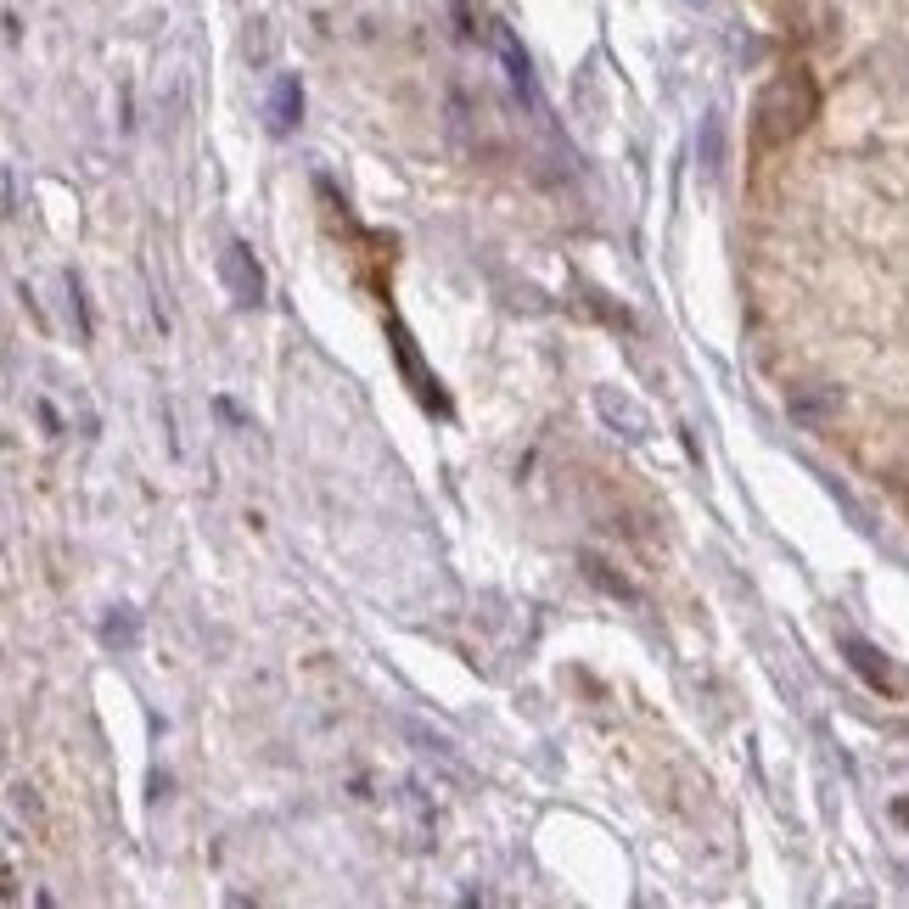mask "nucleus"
<instances>
[{"label": "nucleus", "instance_id": "4", "mask_svg": "<svg viewBox=\"0 0 909 909\" xmlns=\"http://www.w3.org/2000/svg\"><path fill=\"white\" fill-rule=\"evenodd\" d=\"M601 410L624 421V427H629V439H640V433H646V416H640V410H629V405L617 399V394H601Z\"/></svg>", "mask_w": 909, "mask_h": 909}, {"label": "nucleus", "instance_id": "2", "mask_svg": "<svg viewBox=\"0 0 909 909\" xmlns=\"http://www.w3.org/2000/svg\"><path fill=\"white\" fill-rule=\"evenodd\" d=\"M219 270H225V286H230V298H236V304H259L264 275H259V264H253V253H248L242 242H230V248H225Z\"/></svg>", "mask_w": 909, "mask_h": 909}, {"label": "nucleus", "instance_id": "5", "mask_svg": "<svg viewBox=\"0 0 909 909\" xmlns=\"http://www.w3.org/2000/svg\"><path fill=\"white\" fill-rule=\"evenodd\" d=\"M102 635H107V646H129V640H135V624H129V617H113Z\"/></svg>", "mask_w": 909, "mask_h": 909}, {"label": "nucleus", "instance_id": "1", "mask_svg": "<svg viewBox=\"0 0 909 909\" xmlns=\"http://www.w3.org/2000/svg\"><path fill=\"white\" fill-rule=\"evenodd\" d=\"M808 118H815V79H808L803 68H792V73L763 84V95H758V140L763 147L792 140Z\"/></svg>", "mask_w": 909, "mask_h": 909}, {"label": "nucleus", "instance_id": "3", "mask_svg": "<svg viewBox=\"0 0 909 909\" xmlns=\"http://www.w3.org/2000/svg\"><path fill=\"white\" fill-rule=\"evenodd\" d=\"M298 113H304V95H298V79H281L275 84V95H270V124L286 135L298 124Z\"/></svg>", "mask_w": 909, "mask_h": 909}]
</instances>
